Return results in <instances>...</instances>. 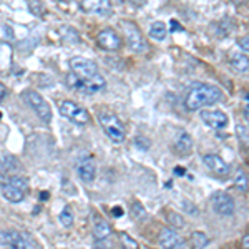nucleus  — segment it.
<instances>
[{
  "label": "nucleus",
  "instance_id": "4",
  "mask_svg": "<svg viewBox=\"0 0 249 249\" xmlns=\"http://www.w3.org/2000/svg\"><path fill=\"white\" fill-rule=\"evenodd\" d=\"M100 123H102L103 130L110 136L111 142L115 143L124 142V126L113 113H100Z\"/></svg>",
  "mask_w": 249,
  "mask_h": 249
},
{
  "label": "nucleus",
  "instance_id": "24",
  "mask_svg": "<svg viewBox=\"0 0 249 249\" xmlns=\"http://www.w3.org/2000/svg\"><path fill=\"white\" fill-rule=\"evenodd\" d=\"M236 188H238L239 191L248 190V176L244 171H238V176H236Z\"/></svg>",
  "mask_w": 249,
  "mask_h": 249
},
{
  "label": "nucleus",
  "instance_id": "18",
  "mask_svg": "<svg viewBox=\"0 0 249 249\" xmlns=\"http://www.w3.org/2000/svg\"><path fill=\"white\" fill-rule=\"evenodd\" d=\"M95 239L98 241V243H102V241H105L110 238V234H111V230H110V226H108V223L107 221H102L100 219L98 223H95Z\"/></svg>",
  "mask_w": 249,
  "mask_h": 249
},
{
  "label": "nucleus",
  "instance_id": "14",
  "mask_svg": "<svg viewBox=\"0 0 249 249\" xmlns=\"http://www.w3.org/2000/svg\"><path fill=\"white\" fill-rule=\"evenodd\" d=\"M201 120L208 126L214 128V130H221L228 124V116L223 113V111H208L203 110L201 111Z\"/></svg>",
  "mask_w": 249,
  "mask_h": 249
},
{
  "label": "nucleus",
  "instance_id": "8",
  "mask_svg": "<svg viewBox=\"0 0 249 249\" xmlns=\"http://www.w3.org/2000/svg\"><path fill=\"white\" fill-rule=\"evenodd\" d=\"M70 68H71V73H75L80 78H91V77H95V75H98V67H96V63L83 57L71 58Z\"/></svg>",
  "mask_w": 249,
  "mask_h": 249
},
{
  "label": "nucleus",
  "instance_id": "36",
  "mask_svg": "<svg viewBox=\"0 0 249 249\" xmlns=\"http://www.w3.org/2000/svg\"><path fill=\"white\" fill-rule=\"evenodd\" d=\"M249 246V236H244V248Z\"/></svg>",
  "mask_w": 249,
  "mask_h": 249
},
{
  "label": "nucleus",
  "instance_id": "34",
  "mask_svg": "<svg viewBox=\"0 0 249 249\" xmlns=\"http://www.w3.org/2000/svg\"><path fill=\"white\" fill-rule=\"evenodd\" d=\"M244 118H249V108H248V103H246V105H244Z\"/></svg>",
  "mask_w": 249,
  "mask_h": 249
},
{
  "label": "nucleus",
  "instance_id": "21",
  "mask_svg": "<svg viewBox=\"0 0 249 249\" xmlns=\"http://www.w3.org/2000/svg\"><path fill=\"white\" fill-rule=\"evenodd\" d=\"M0 163H2V170L5 171V173H14V171H17L20 166V163L17 161L15 158H12V156L9 155H3L2 158H0Z\"/></svg>",
  "mask_w": 249,
  "mask_h": 249
},
{
  "label": "nucleus",
  "instance_id": "28",
  "mask_svg": "<svg viewBox=\"0 0 249 249\" xmlns=\"http://www.w3.org/2000/svg\"><path fill=\"white\" fill-rule=\"evenodd\" d=\"M133 216L135 218H144V216H146V213H144V210H143V206L140 203H135L133 204Z\"/></svg>",
  "mask_w": 249,
  "mask_h": 249
},
{
  "label": "nucleus",
  "instance_id": "10",
  "mask_svg": "<svg viewBox=\"0 0 249 249\" xmlns=\"http://www.w3.org/2000/svg\"><path fill=\"white\" fill-rule=\"evenodd\" d=\"M124 30H126V38H128V45L136 53H143L146 50V42L143 40L140 30L136 29L133 23H124Z\"/></svg>",
  "mask_w": 249,
  "mask_h": 249
},
{
  "label": "nucleus",
  "instance_id": "35",
  "mask_svg": "<svg viewBox=\"0 0 249 249\" xmlns=\"http://www.w3.org/2000/svg\"><path fill=\"white\" fill-rule=\"evenodd\" d=\"M40 199H48V193L47 191L40 193Z\"/></svg>",
  "mask_w": 249,
  "mask_h": 249
},
{
  "label": "nucleus",
  "instance_id": "7",
  "mask_svg": "<svg viewBox=\"0 0 249 249\" xmlns=\"http://www.w3.org/2000/svg\"><path fill=\"white\" fill-rule=\"evenodd\" d=\"M60 113L65 116L67 120H70V122L77 123V124H87L90 122V115H88L87 110H83L82 107L77 105L75 102H70V100H67V102L62 103V107H60Z\"/></svg>",
  "mask_w": 249,
  "mask_h": 249
},
{
  "label": "nucleus",
  "instance_id": "27",
  "mask_svg": "<svg viewBox=\"0 0 249 249\" xmlns=\"http://www.w3.org/2000/svg\"><path fill=\"white\" fill-rule=\"evenodd\" d=\"M236 133H238L241 142L248 143V126L246 124H238V126H236Z\"/></svg>",
  "mask_w": 249,
  "mask_h": 249
},
{
  "label": "nucleus",
  "instance_id": "3",
  "mask_svg": "<svg viewBox=\"0 0 249 249\" xmlns=\"http://www.w3.org/2000/svg\"><path fill=\"white\" fill-rule=\"evenodd\" d=\"M27 190H29V183L20 176H5L2 181V195L10 203L22 201L27 195Z\"/></svg>",
  "mask_w": 249,
  "mask_h": 249
},
{
  "label": "nucleus",
  "instance_id": "11",
  "mask_svg": "<svg viewBox=\"0 0 249 249\" xmlns=\"http://www.w3.org/2000/svg\"><path fill=\"white\" fill-rule=\"evenodd\" d=\"M160 244L166 249H184L186 243L179 234H176V231L170 230V228H163L160 232Z\"/></svg>",
  "mask_w": 249,
  "mask_h": 249
},
{
  "label": "nucleus",
  "instance_id": "6",
  "mask_svg": "<svg viewBox=\"0 0 249 249\" xmlns=\"http://www.w3.org/2000/svg\"><path fill=\"white\" fill-rule=\"evenodd\" d=\"M0 244L9 248H18V249L37 248V243L30 236H27L25 232H14V231L0 232Z\"/></svg>",
  "mask_w": 249,
  "mask_h": 249
},
{
  "label": "nucleus",
  "instance_id": "37",
  "mask_svg": "<svg viewBox=\"0 0 249 249\" xmlns=\"http://www.w3.org/2000/svg\"><path fill=\"white\" fill-rule=\"evenodd\" d=\"M113 214H115V216H120V214H122V210H115V211H113Z\"/></svg>",
  "mask_w": 249,
  "mask_h": 249
},
{
  "label": "nucleus",
  "instance_id": "23",
  "mask_svg": "<svg viewBox=\"0 0 249 249\" xmlns=\"http://www.w3.org/2000/svg\"><path fill=\"white\" fill-rule=\"evenodd\" d=\"M58 219H60V223H62L65 228L71 226V223H73V213H71L70 206H65V210L60 213V218Z\"/></svg>",
  "mask_w": 249,
  "mask_h": 249
},
{
  "label": "nucleus",
  "instance_id": "15",
  "mask_svg": "<svg viewBox=\"0 0 249 249\" xmlns=\"http://www.w3.org/2000/svg\"><path fill=\"white\" fill-rule=\"evenodd\" d=\"M203 163L206 164V166L210 168L211 171H214L216 175L224 176V175H228V173H230V164H228L218 155H206L203 158Z\"/></svg>",
  "mask_w": 249,
  "mask_h": 249
},
{
  "label": "nucleus",
  "instance_id": "22",
  "mask_svg": "<svg viewBox=\"0 0 249 249\" xmlns=\"http://www.w3.org/2000/svg\"><path fill=\"white\" fill-rule=\"evenodd\" d=\"M193 244H195V248L201 249V248H206L208 244H210V239H208V236L204 234V232L196 231L195 234H193Z\"/></svg>",
  "mask_w": 249,
  "mask_h": 249
},
{
  "label": "nucleus",
  "instance_id": "29",
  "mask_svg": "<svg viewBox=\"0 0 249 249\" xmlns=\"http://www.w3.org/2000/svg\"><path fill=\"white\" fill-rule=\"evenodd\" d=\"M239 47H241V50H243L244 53H248V50H249V38H248V37H244V38L239 42Z\"/></svg>",
  "mask_w": 249,
  "mask_h": 249
},
{
  "label": "nucleus",
  "instance_id": "32",
  "mask_svg": "<svg viewBox=\"0 0 249 249\" xmlns=\"http://www.w3.org/2000/svg\"><path fill=\"white\" fill-rule=\"evenodd\" d=\"M5 93H7V90H5V87L0 83V102L3 100V96H5Z\"/></svg>",
  "mask_w": 249,
  "mask_h": 249
},
{
  "label": "nucleus",
  "instance_id": "1",
  "mask_svg": "<svg viewBox=\"0 0 249 249\" xmlns=\"http://www.w3.org/2000/svg\"><path fill=\"white\" fill-rule=\"evenodd\" d=\"M223 98V93H221L219 88L213 87V85H206V83H196L190 88L186 96V107L188 110L195 111L199 110L203 107H211L214 103L221 102Z\"/></svg>",
  "mask_w": 249,
  "mask_h": 249
},
{
  "label": "nucleus",
  "instance_id": "12",
  "mask_svg": "<svg viewBox=\"0 0 249 249\" xmlns=\"http://www.w3.org/2000/svg\"><path fill=\"white\" fill-rule=\"evenodd\" d=\"M96 43H98L103 50L115 52V50H118L120 45H122V40H120L118 35L115 34V30L105 29L98 34V37H96Z\"/></svg>",
  "mask_w": 249,
  "mask_h": 249
},
{
  "label": "nucleus",
  "instance_id": "5",
  "mask_svg": "<svg viewBox=\"0 0 249 249\" xmlns=\"http://www.w3.org/2000/svg\"><path fill=\"white\" fill-rule=\"evenodd\" d=\"M23 100H25L27 105L38 115V118H42L45 123L50 122L52 120L50 105L45 102V98H43L42 95H38L37 91H34V90H27V91H23Z\"/></svg>",
  "mask_w": 249,
  "mask_h": 249
},
{
  "label": "nucleus",
  "instance_id": "33",
  "mask_svg": "<svg viewBox=\"0 0 249 249\" xmlns=\"http://www.w3.org/2000/svg\"><path fill=\"white\" fill-rule=\"evenodd\" d=\"M175 175H178V176H183V175H184V170H183L181 166H178V168H176V170H175Z\"/></svg>",
  "mask_w": 249,
  "mask_h": 249
},
{
  "label": "nucleus",
  "instance_id": "31",
  "mask_svg": "<svg viewBox=\"0 0 249 249\" xmlns=\"http://www.w3.org/2000/svg\"><path fill=\"white\" fill-rule=\"evenodd\" d=\"M171 30H173V32H176V30H178V32H183V27L179 25V23L176 22V20H171Z\"/></svg>",
  "mask_w": 249,
  "mask_h": 249
},
{
  "label": "nucleus",
  "instance_id": "30",
  "mask_svg": "<svg viewBox=\"0 0 249 249\" xmlns=\"http://www.w3.org/2000/svg\"><path fill=\"white\" fill-rule=\"evenodd\" d=\"M122 239L124 241V243H126V246H128V248H138V244H136L135 241H131L130 238H128V236H124V234H123V238H122Z\"/></svg>",
  "mask_w": 249,
  "mask_h": 249
},
{
  "label": "nucleus",
  "instance_id": "26",
  "mask_svg": "<svg viewBox=\"0 0 249 249\" xmlns=\"http://www.w3.org/2000/svg\"><path fill=\"white\" fill-rule=\"evenodd\" d=\"M168 218H170V223L173 224V226L176 228H184V221L179 214H176V213H170L168 214Z\"/></svg>",
  "mask_w": 249,
  "mask_h": 249
},
{
  "label": "nucleus",
  "instance_id": "39",
  "mask_svg": "<svg viewBox=\"0 0 249 249\" xmlns=\"http://www.w3.org/2000/svg\"><path fill=\"white\" fill-rule=\"evenodd\" d=\"M0 115H2V113H0Z\"/></svg>",
  "mask_w": 249,
  "mask_h": 249
},
{
  "label": "nucleus",
  "instance_id": "13",
  "mask_svg": "<svg viewBox=\"0 0 249 249\" xmlns=\"http://www.w3.org/2000/svg\"><path fill=\"white\" fill-rule=\"evenodd\" d=\"M78 5L82 10L96 15H108L111 12L110 0H78Z\"/></svg>",
  "mask_w": 249,
  "mask_h": 249
},
{
  "label": "nucleus",
  "instance_id": "20",
  "mask_svg": "<svg viewBox=\"0 0 249 249\" xmlns=\"http://www.w3.org/2000/svg\"><path fill=\"white\" fill-rule=\"evenodd\" d=\"M166 25H164L163 22H155L153 25L150 27V37L153 40H158V42H161V40L166 38Z\"/></svg>",
  "mask_w": 249,
  "mask_h": 249
},
{
  "label": "nucleus",
  "instance_id": "38",
  "mask_svg": "<svg viewBox=\"0 0 249 249\" xmlns=\"http://www.w3.org/2000/svg\"><path fill=\"white\" fill-rule=\"evenodd\" d=\"M234 2H238V3H241V2H246V0H234Z\"/></svg>",
  "mask_w": 249,
  "mask_h": 249
},
{
  "label": "nucleus",
  "instance_id": "17",
  "mask_svg": "<svg viewBox=\"0 0 249 249\" xmlns=\"http://www.w3.org/2000/svg\"><path fill=\"white\" fill-rule=\"evenodd\" d=\"M175 150H176V153H178L179 156H186L193 150L191 136L188 135V133H181V135H179V138L176 140Z\"/></svg>",
  "mask_w": 249,
  "mask_h": 249
},
{
  "label": "nucleus",
  "instance_id": "16",
  "mask_svg": "<svg viewBox=\"0 0 249 249\" xmlns=\"http://www.w3.org/2000/svg\"><path fill=\"white\" fill-rule=\"evenodd\" d=\"M78 176L85 183H91L95 179V164L91 160H85L78 164Z\"/></svg>",
  "mask_w": 249,
  "mask_h": 249
},
{
  "label": "nucleus",
  "instance_id": "25",
  "mask_svg": "<svg viewBox=\"0 0 249 249\" xmlns=\"http://www.w3.org/2000/svg\"><path fill=\"white\" fill-rule=\"evenodd\" d=\"M219 27H223V29H218L216 30V34H218V37H226V35H230V32L232 30V25H231V20L228 22V20H223V22L218 23Z\"/></svg>",
  "mask_w": 249,
  "mask_h": 249
},
{
  "label": "nucleus",
  "instance_id": "2",
  "mask_svg": "<svg viewBox=\"0 0 249 249\" xmlns=\"http://www.w3.org/2000/svg\"><path fill=\"white\" fill-rule=\"evenodd\" d=\"M67 85L71 88V90H77L80 93L85 95H93L102 91L103 88L107 87V82L102 75H95L91 78H80L75 73H68L67 77Z\"/></svg>",
  "mask_w": 249,
  "mask_h": 249
},
{
  "label": "nucleus",
  "instance_id": "9",
  "mask_svg": "<svg viewBox=\"0 0 249 249\" xmlns=\"http://www.w3.org/2000/svg\"><path fill=\"white\" fill-rule=\"evenodd\" d=\"M213 210L221 216H231L234 213V199L226 193H216L211 198Z\"/></svg>",
  "mask_w": 249,
  "mask_h": 249
},
{
  "label": "nucleus",
  "instance_id": "19",
  "mask_svg": "<svg viewBox=\"0 0 249 249\" xmlns=\"http://www.w3.org/2000/svg\"><path fill=\"white\" fill-rule=\"evenodd\" d=\"M231 67L234 68L236 71L239 73H248V68H249V63H248V55L246 53H239V55H232L231 58Z\"/></svg>",
  "mask_w": 249,
  "mask_h": 249
}]
</instances>
